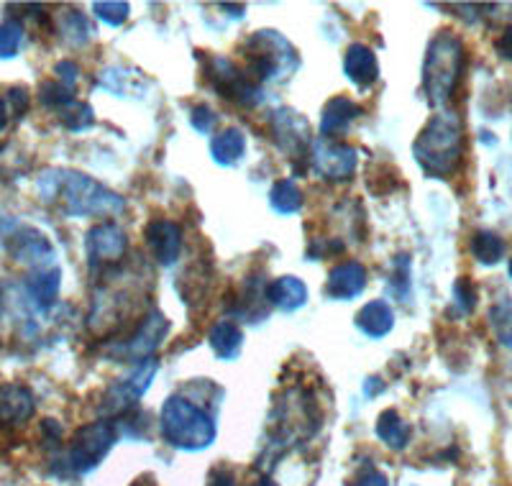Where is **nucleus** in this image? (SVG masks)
Returning a JSON list of instances; mask_svg holds the SVG:
<instances>
[{
	"instance_id": "obj_1",
	"label": "nucleus",
	"mask_w": 512,
	"mask_h": 486,
	"mask_svg": "<svg viewBox=\"0 0 512 486\" xmlns=\"http://www.w3.org/2000/svg\"><path fill=\"white\" fill-rule=\"evenodd\" d=\"M41 197L62 203L64 215L85 218V215H118L126 210L123 197L95 182L93 177L72 169H47L39 177Z\"/></svg>"
},
{
	"instance_id": "obj_2",
	"label": "nucleus",
	"mask_w": 512,
	"mask_h": 486,
	"mask_svg": "<svg viewBox=\"0 0 512 486\" xmlns=\"http://www.w3.org/2000/svg\"><path fill=\"white\" fill-rule=\"evenodd\" d=\"M415 162L433 180L454 177L464 159V123L456 113L443 110L425 123L413 144Z\"/></svg>"
},
{
	"instance_id": "obj_3",
	"label": "nucleus",
	"mask_w": 512,
	"mask_h": 486,
	"mask_svg": "<svg viewBox=\"0 0 512 486\" xmlns=\"http://www.w3.org/2000/svg\"><path fill=\"white\" fill-rule=\"evenodd\" d=\"M464 41L454 31H438L425 49L423 59V93L428 105L443 108L454 98L464 75Z\"/></svg>"
},
{
	"instance_id": "obj_4",
	"label": "nucleus",
	"mask_w": 512,
	"mask_h": 486,
	"mask_svg": "<svg viewBox=\"0 0 512 486\" xmlns=\"http://www.w3.org/2000/svg\"><path fill=\"white\" fill-rule=\"evenodd\" d=\"M159 430L169 446L180 448V451H203L216 440L218 433L208 412L177 394L162 405Z\"/></svg>"
},
{
	"instance_id": "obj_5",
	"label": "nucleus",
	"mask_w": 512,
	"mask_h": 486,
	"mask_svg": "<svg viewBox=\"0 0 512 486\" xmlns=\"http://www.w3.org/2000/svg\"><path fill=\"white\" fill-rule=\"evenodd\" d=\"M246 64H249L251 80H285L297 70V52L290 41L277 31H256L241 47Z\"/></svg>"
},
{
	"instance_id": "obj_6",
	"label": "nucleus",
	"mask_w": 512,
	"mask_h": 486,
	"mask_svg": "<svg viewBox=\"0 0 512 486\" xmlns=\"http://www.w3.org/2000/svg\"><path fill=\"white\" fill-rule=\"evenodd\" d=\"M118 430L111 420H98V423H88L75 430L67 451V466L75 474H88L103 461L111 448L116 446Z\"/></svg>"
},
{
	"instance_id": "obj_7",
	"label": "nucleus",
	"mask_w": 512,
	"mask_h": 486,
	"mask_svg": "<svg viewBox=\"0 0 512 486\" xmlns=\"http://www.w3.org/2000/svg\"><path fill=\"white\" fill-rule=\"evenodd\" d=\"M157 359H144L134 366V369L123 374L121 379L108 387V392L103 394V402H100V415L118 417L126 415L136 407V402L144 397V392L152 387V379L157 377Z\"/></svg>"
},
{
	"instance_id": "obj_8",
	"label": "nucleus",
	"mask_w": 512,
	"mask_h": 486,
	"mask_svg": "<svg viewBox=\"0 0 512 486\" xmlns=\"http://www.w3.org/2000/svg\"><path fill=\"white\" fill-rule=\"evenodd\" d=\"M205 77L213 82L218 95H223V98L231 100V103H239L244 105V108L262 103V85L256 80H251V75L241 72L231 59H208V64H205Z\"/></svg>"
},
{
	"instance_id": "obj_9",
	"label": "nucleus",
	"mask_w": 512,
	"mask_h": 486,
	"mask_svg": "<svg viewBox=\"0 0 512 486\" xmlns=\"http://www.w3.org/2000/svg\"><path fill=\"white\" fill-rule=\"evenodd\" d=\"M85 251L93 267H105V264H116L126 256L128 236L118 223H98L88 231L85 238Z\"/></svg>"
},
{
	"instance_id": "obj_10",
	"label": "nucleus",
	"mask_w": 512,
	"mask_h": 486,
	"mask_svg": "<svg viewBox=\"0 0 512 486\" xmlns=\"http://www.w3.org/2000/svg\"><path fill=\"white\" fill-rule=\"evenodd\" d=\"M169 333V320L164 318L159 310H152V313L146 315L144 320L139 323L136 333L118 348V353H123L128 361H144V359H154V351L164 343Z\"/></svg>"
},
{
	"instance_id": "obj_11",
	"label": "nucleus",
	"mask_w": 512,
	"mask_h": 486,
	"mask_svg": "<svg viewBox=\"0 0 512 486\" xmlns=\"http://www.w3.org/2000/svg\"><path fill=\"white\" fill-rule=\"evenodd\" d=\"M359 167V151L346 144H318L313 151V169L328 182H346Z\"/></svg>"
},
{
	"instance_id": "obj_12",
	"label": "nucleus",
	"mask_w": 512,
	"mask_h": 486,
	"mask_svg": "<svg viewBox=\"0 0 512 486\" xmlns=\"http://www.w3.org/2000/svg\"><path fill=\"white\" fill-rule=\"evenodd\" d=\"M272 136L274 144L280 146L287 157H303L310 144L308 121L290 108L277 110V113H272Z\"/></svg>"
},
{
	"instance_id": "obj_13",
	"label": "nucleus",
	"mask_w": 512,
	"mask_h": 486,
	"mask_svg": "<svg viewBox=\"0 0 512 486\" xmlns=\"http://www.w3.org/2000/svg\"><path fill=\"white\" fill-rule=\"evenodd\" d=\"M146 243L152 249L154 259L162 264V267H172L177 259H180L182 251V228L172 220L154 218L144 231Z\"/></svg>"
},
{
	"instance_id": "obj_14",
	"label": "nucleus",
	"mask_w": 512,
	"mask_h": 486,
	"mask_svg": "<svg viewBox=\"0 0 512 486\" xmlns=\"http://www.w3.org/2000/svg\"><path fill=\"white\" fill-rule=\"evenodd\" d=\"M36 410L34 394L24 384H0V428L29 423Z\"/></svg>"
},
{
	"instance_id": "obj_15",
	"label": "nucleus",
	"mask_w": 512,
	"mask_h": 486,
	"mask_svg": "<svg viewBox=\"0 0 512 486\" xmlns=\"http://www.w3.org/2000/svg\"><path fill=\"white\" fill-rule=\"evenodd\" d=\"M364 290H367V269L359 261H344L328 274L326 292L333 300H354Z\"/></svg>"
},
{
	"instance_id": "obj_16",
	"label": "nucleus",
	"mask_w": 512,
	"mask_h": 486,
	"mask_svg": "<svg viewBox=\"0 0 512 486\" xmlns=\"http://www.w3.org/2000/svg\"><path fill=\"white\" fill-rule=\"evenodd\" d=\"M8 251L16 261L21 264H31V267H39V264H47L54 256L52 243L47 241V236L34 228H21L16 236H11V243H8Z\"/></svg>"
},
{
	"instance_id": "obj_17",
	"label": "nucleus",
	"mask_w": 512,
	"mask_h": 486,
	"mask_svg": "<svg viewBox=\"0 0 512 486\" xmlns=\"http://www.w3.org/2000/svg\"><path fill=\"white\" fill-rule=\"evenodd\" d=\"M344 72L359 90H367L379 80V62L377 54L367 44H351L344 54Z\"/></svg>"
},
{
	"instance_id": "obj_18",
	"label": "nucleus",
	"mask_w": 512,
	"mask_h": 486,
	"mask_svg": "<svg viewBox=\"0 0 512 486\" xmlns=\"http://www.w3.org/2000/svg\"><path fill=\"white\" fill-rule=\"evenodd\" d=\"M361 116V108L354 100L344 98V95H336L326 103L323 113H320V134L331 139L336 134H344L346 128Z\"/></svg>"
},
{
	"instance_id": "obj_19",
	"label": "nucleus",
	"mask_w": 512,
	"mask_h": 486,
	"mask_svg": "<svg viewBox=\"0 0 512 486\" xmlns=\"http://www.w3.org/2000/svg\"><path fill=\"white\" fill-rule=\"evenodd\" d=\"M267 300L274 307H280L282 313H295L308 302V287L303 279L280 277L267 287Z\"/></svg>"
},
{
	"instance_id": "obj_20",
	"label": "nucleus",
	"mask_w": 512,
	"mask_h": 486,
	"mask_svg": "<svg viewBox=\"0 0 512 486\" xmlns=\"http://www.w3.org/2000/svg\"><path fill=\"white\" fill-rule=\"evenodd\" d=\"M395 325V313H392V307L387 305L384 300H374L369 305H364L356 315V328L361 333H367L369 338H382L387 336Z\"/></svg>"
},
{
	"instance_id": "obj_21",
	"label": "nucleus",
	"mask_w": 512,
	"mask_h": 486,
	"mask_svg": "<svg viewBox=\"0 0 512 486\" xmlns=\"http://www.w3.org/2000/svg\"><path fill=\"white\" fill-rule=\"evenodd\" d=\"M210 154L221 167H233L239 164L246 154V136L241 128H226L210 141Z\"/></svg>"
},
{
	"instance_id": "obj_22",
	"label": "nucleus",
	"mask_w": 512,
	"mask_h": 486,
	"mask_svg": "<svg viewBox=\"0 0 512 486\" xmlns=\"http://www.w3.org/2000/svg\"><path fill=\"white\" fill-rule=\"evenodd\" d=\"M377 438L392 451H402V448H408L410 438H413V428L402 420L397 410H384L377 417Z\"/></svg>"
},
{
	"instance_id": "obj_23",
	"label": "nucleus",
	"mask_w": 512,
	"mask_h": 486,
	"mask_svg": "<svg viewBox=\"0 0 512 486\" xmlns=\"http://www.w3.org/2000/svg\"><path fill=\"white\" fill-rule=\"evenodd\" d=\"M210 348L216 353L218 359L233 361L241 353V346H244V333L236 323H228V320H221L210 328Z\"/></svg>"
},
{
	"instance_id": "obj_24",
	"label": "nucleus",
	"mask_w": 512,
	"mask_h": 486,
	"mask_svg": "<svg viewBox=\"0 0 512 486\" xmlns=\"http://www.w3.org/2000/svg\"><path fill=\"white\" fill-rule=\"evenodd\" d=\"M59 279H62V272L57 267L39 269V272H34L26 279V290L34 297L36 305L49 307L59 295Z\"/></svg>"
},
{
	"instance_id": "obj_25",
	"label": "nucleus",
	"mask_w": 512,
	"mask_h": 486,
	"mask_svg": "<svg viewBox=\"0 0 512 486\" xmlns=\"http://www.w3.org/2000/svg\"><path fill=\"white\" fill-rule=\"evenodd\" d=\"M469 249H472L474 259H477L479 264L492 267V264H497V261L505 256V241L492 231H477L472 236V246H469Z\"/></svg>"
},
{
	"instance_id": "obj_26",
	"label": "nucleus",
	"mask_w": 512,
	"mask_h": 486,
	"mask_svg": "<svg viewBox=\"0 0 512 486\" xmlns=\"http://www.w3.org/2000/svg\"><path fill=\"white\" fill-rule=\"evenodd\" d=\"M269 205H272L274 213L292 215L303 208V192L292 180H280L269 192Z\"/></svg>"
},
{
	"instance_id": "obj_27",
	"label": "nucleus",
	"mask_w": 512,
	"mask_h": 486,
	"mask_svg": "<svg viewBox=\"0 0 512 486\" xmlns=\"http://www.w3.org/2000/svg\"><path fill=\"white\" fill-rule=\"evenodd\" d=\"M39 103L54 110H67L75 105V90H72V87H64L62 82H41Z\"/></svg>"
},
{
	"instance_id": "obj_28",
	"label": "nucleus",
	"mask_w": 512,
	"mask_h": 486,
	"mask_svg": "<svg viewBox=\"0 0 512 486\" xmlns=\"http://www.w3.org/2000/svg\"><path fill=\"white\" fill-rule=\"evenodd\" d=\"M489 323L495 328L497 341L512 351V302H497V305L489 310Z\"/></svg>"
},
{
	"instance_id": "obj_29",
	"label": "nucleus",
	"mask_w": 512,
	"mask_h": 486,
	"mask_svg": "<svg viewBox=\"0 0 512 486\" xmlns=\"http://www.w3.org/2000/svg\"><path fill=\"white\" fill-rule=\"evenodd\" d=\"M93 13L95 18H100L103 24L108 26H123L126 24L128 13H131V6H128L126 0H98V3H93Z\"/></svg>"
},
{
	"instance_id": "obj_30",
	"label": "nucleus",
	"mask_w": 512,
	"mask_h": 486,
	"mask_svg": "<svg viewBox=\"0 0 512 486\" xmlns=\"http://www.w3.org/2000/svg\"><path fill=\"white\" fill-rule=\"evenodd\" d=\"M21 41H24V26H21V21H16V18L3 21L0 24V59L16 57L18 49H21Z\"/></svg>"
},
{
	"instance_id": "obj_31",
	"label": "nucleus",
	"mask_w": 512,
	"mask_h": 486,
	"mask_svg": "<svg viewBox=\"0 0 512 486\" xmlns=\"http://www.w3.org/2000/svg\"><path fill=\"white\" fill-rule=\"evenodd\" d=\"M62 34L67 36V41H70V44H85V41L90 39L88 18L77 11H70L62 21Z\"/></svg>"
},
{
	"instance_id": "obj_32",
	"label": "nucleus",
	"mask_w": 512,
	"mask_h": 486,
	"mask_svg": "<svg viewBox=\"0 0 512 486\" xmlns=\"http://www.w3.org/2000/svg\"><path fill=\"white\" fill-rule=\"evenodd\" d=\"M62 123L70 131H85L95 123V113L88 103H75L72 108L62 110Z\"/></svg>"
},
{
	"instance_id": "obj_33",
	"label": "nucleus",
	"mask_w": 512,
	"mask_h": 486,
	"mask_svg": "<svg viewBox=\"0 0 512 486\" xmlns=\"http://www.w3.org/2000/svg\"><path fill=\"white\" fill-rule=\"evenodd\" d=\"M454 302L461 315H472L477 307V287L469 277H459L454 284Z\"/></svg>"
},
{
	"instance_id": "obj_34",
	"label": "nucleus",
	"mask_w": 512,
	"mask_h": 486,
	"mask_svg": "<svg viewBox=\"0 0 512 486\" xmlns=\"http://www.w3.org/2000/svg\"><path fill=\"white\" fill-rule=\"evenodd\" d=\"M8 108L13 110V116L16 118H21L26 113V110H29V103H31V98H29V90H26V87H21V85H16V87H11V90H8Z\"/></svg>"
},
{
	"instance_id": "obj_35",
	"label": "nucleus",
	"mask_w": 512,
	"mask_h": 486,
	"mask_svg": "<svg viewBox=\"0 0 512 486\" xmlns=\"http://www.w3.org/2000/svg\"><path fill=\"white\" fill-rule=\"evenodd\" d=\"M190 121L198 134H210V128L216 123V116H213V110H210L208 105H198V108H192Z\"/></svg>"
},
{
	"instance_id": "obj_36",
	"label": "nucleus",
	"mask_w": 512,
	"mask_h": 486,
	"mask_svg": "<svg viewBox=\"0 0 512 486\" xmlns=\"http://www.w3.org/2000/svg\"><path fill=\"white\" fill-rule=\"evenodd\" d=\"M54 72H57V75H59L57 82H62L64 87H72V90H75V82H77V77H80V70H77V64L59 62L57 67H54Z\"/></svg>"
},
{
	"instance_id": "obj_37",
	"label": "nucleus",
	"mask_w": 512,
	"mask_h": 486,
	"mask_svg": "<svg viewBox=\"0 0 512 486\" xmlns=\"http://www.w3.org/2000/svg\"><path fill=\"white\" fill-rule=\"evenodd\" d=\"M495 49H497V54H500V59H505V62H512V24L505 26V31L497 36Z\"/></svg>"
},
{
	"instance_id": "obj_38",
	"label": "nucleus",
	"mask_w": 512,
	"mask_h": 486,
	"mask_svg": "<svg viewBox=\"0 0 512 486\" xmlns=\"http://www.w3.org/2000/svg\"><path fill=\"white\" fill-rule=\"evenodd\" d=\"M354 486H390V481H387V476H384L382 471L367 469L359 479H356Z\"/></svg>"
},
{
	"instance_id": "obj_39",
	"label": "nucleus",
	"mask_w": 512,
	"mask_h": 486,
	"mask_svg": "<svg viewBox=\"0 0 512 486\" xmlns=\"http://www.w3.org/2000/svg\"><path fill=\"white\" fill-rule=\"evenodd\" d=\"M208 486H239V481H236L233 471L216 469V471H213V474H210Z\"/></svg>"
},
{
	"instance_id": "obj_40",
	"label": "nucleus",
	"mask_w": 512,
	"mask_h": 486,
	"mask_svg": "<svg viewBox=\"0 0 512 486\" xmlns=\"http://www.w3.org/2000/svg\"><path fill=\"white\" fill-rule=\"evenodd\" d=\"M41 430H44V438L57 446L59 438H62V425H59L57 420H44V423H41Z\"/></svg>"
},
{
	"instance_id": "obj_41",
	"label": "nucleus",
	"mask_w": 512,
	"mask_h": 486,
	"mask_svg": "<svg viewBox=\"0 0 512 486\" xmlns=\"http://www.w3.org/2000/svg\"><path fill=\"white\" fill-rule=\"evenodd\" d=\"M11 123V108L3 98H0V131H6V126Z\"/></svg>"
},
{
	"instance_id": "obj_42",
	"label": "nucleus",
	"mask_w": 512,
	"mask_h": 486,
	"mask_svg": "<svg viewBox=\"0 0 512 486\" xmlns=\"http://www.w3.org/2000/svg\"><path fill=\"white\" fill-rule=\"evenodd\" d=\"M377 389H384V384L379 382V379H369V382H367V397H372Z\"/></svg>"
},
{
	"instance_id": "obj_43",
	"label": "nucleus",
	"mask_w": 512,
	"mask_h": 486,
	"mask_svg": "<svg viewBox=\"0 0 512 486\" xmlns=\"http://www.w3.org/2000/svg\"><path fill=\"white\" fill-rule=\"evenodd\" d=\"M149 481H152V479H149V476H144V479L134 481V484H131V486H157V484H149Z\"/></svg>"
},
{
	"instance_id": "obj_44",
	"label": "nucleus",
	"mask_w": 512,
	"mask_h": 486,
	"mask_svg": "<svg viewBox=\"0 0 512 486\" xmlns=\"http://www.w3.org/2000/svg\"><path fill=\"white\" fill-rule=\"evenodd\" d=\"M254 486H277L272 479H259Z\"/></svg>"
},
{
	"instance_id": "obj_45",
	"label": "nucleus",
	"mask_w": 512,
	"mask_h": 486,
	"mask_svg": "<svg viewBox=\"0 0 512 486\" xmlns=\"http://www.w3.org/2000/svg\"><path fill=\"white\" fill-rule=\"evenodd\" d=\"M507 274H510V279H512V259H510V264H507Z\"/></svg>"
}]
</instances>
